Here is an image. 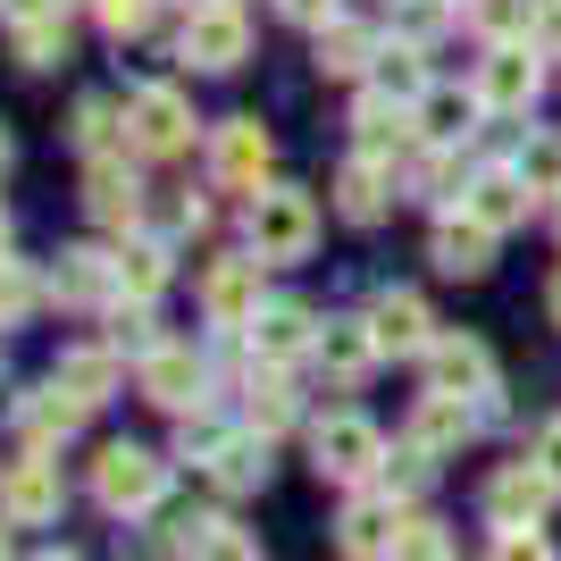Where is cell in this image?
<instances>
[{"label": "cell", "instance_id": "18", "mask_svg": "<svg viewBox=\"0 0 561 561\" xmlns=\"http://www.w3.org/2000/svg\"><path fill=\"white\" fill-rule=\"evenodd\" d=\"M427 328H436V319H427V302H420V294H402V285H386V294L369 302L377 352H427V344H436Z\"/></svg>", "mask_w": 561, "mask_h": 561}, {"label": "cell", "instance_id": "27", "mask_svg": "<svg viewBox=\"0 0 561 561\" xmlns=\"http://www.w3.org/2000/svg\"><path fill=\"white\" fill-rule=\"evenodd\" d=\"M117 360H126L117 344H76V352H59V377L84 402H101V394H117Z\"/></svg>", "mask_w": 561, "mask_h": 561}, {"label": "cell", "instance_id": "35", "mask_svg": "<svg viewBox=\"0 0 561 561\" xmlns=\"http://www.w3.org/2000/svg\"><path fill=\"white\" fill-rule=\"evenodd\" d=\"M18 59H25V68H59V59H68V18L18 25Z\"/></svg>", "mask_w": 561, "mask_h": 561}, {"label": "cell", "instance_id": "20", "mask_svg": "<svg viewBox=\"0 0 561 561\" xmlns=\"http://www.w3.org/2000/svg\"><path fill=\"white\" fill-rule=\"evenodd\" d=\"M386 193H394V176H386L369 151H352V160L335 168V210H344L352 227H377V218H386Z\"/></svg>", "mask_w": 561, "mask_h": 561}, {"label": "cell", "instance_id": "23", "mask_svg": "<svg viewBox=\"0 0 561 561\" xmlns=\"http://www.w3.org/2000/svg\"><path fill=\"white\" fill-rule=\"evenodd\" d=\"M411 117H420V135L436 142V151H453V142H469V135H478L486 101H478V93H436V84H427V93H420V110H411Z\"/></svg>", "mask_w": 561, "mask_h": 561}, {"label": "cell", "instance_id": "15", "mask_svg": "<svg viewBox=\"0 0 561 561\" xmlns=\"http://www.w3.org/2000/svg\"><path fill=\"white\" fill-rule=\"evenodd\" d=\"M528 202H537V185H528V176H519V168H478V176H469V193H461V210L478 218V227H519V218H528Z\"/></svg>", "mask_w": 561, "mask_h": 561}, {"label": "cell", "instance_id": "22", "mask_svg": "<svg viewBox=\"0 0 561 561\" xmlns=\"http://www.w3.org/2000/svg\"><path fill=\"white\" fill-rule=\"evenodd\" d=\"M369 360H377L369 319H328V328H319V369H328L335 386H360V377H369Z\"/></svg>", "mask_w": 561, "mask_h": 561}, {"label": "cell", "instance_id": "38", "mask_svg": "<svg viewBox=\"0 0 561 561\" xmlns=\"http://www.w3.org/2000/svg\"><path fill=\"white\" fill-rule=\"evenodd\" d=\"M427 478H436V453H420V445H402L394 461H386V486H394V494H420Z\"/></svg>", "mask_w": 561, "mask_h": 561}, {"label": "cell", "instance_id": "30", "mask_svg": "<svg viewBox=\"0 0 561 561\" xmlns=\"http://www.w3.org/2000/svg\"><path fill=\"white\" fill-rule=\"evenodd\" d=\"M160 285H168V252L160 243H117V294H126V302H151Z\"/></svg>", "mask_w": 561, "mask_h": 561}, {"label": "cell", "instance_id": "43", "mask_svg": "<svg viewBox=\"0 0 561 561\" xmlns=\"http://www.w3.org/2000/svg\"><path fill=\"white\" fill-rule=\"evenodd\" d=\"M445 18H453V0H402V34H411V43H427Z\"/></svg>", "mask_w": 561, "mask_h": 561}, {"label": "cell", "instance_id": "5", "mask_svg": "<svg viewBox=\"0 0 561 561\" xmlns=\"http://www.w3.org/2000/svg\"><path fill=\"white\" fill-rule=\"evenodd\" d=\"M310 453H319V478H335V486H360V478L386 461V436H377L360 411H335V420H319Z\"/></svg>", "mask_w": 561, "mask_h": 561}, {"label": "cell", "instance_id": "25", "mask_svg": "<svg viewBox=\"0 0 561 561\" xmlns=\"http://www.w3.org/2000/svg\"><path fill=\"white\" fill-rule=\"evenodd\" d=\"M110 285H117V252H93V243L59 252V268H50V294H59V302H101Z\"/></svg>", "mask_w": 561, "mask_h": 561}, {"label": "cell", "instance_id": "11", "mask_svg": "<svg viewBox=\"0 0 561 561\" xmlns=\"http://www.w3.org/2000/svg\"><path fill=\"white\" fill-rule=\"evenodd\" d=\"M553 478H545L537 461H512V469H494V486H486V519L494 528H537V512L553 503Z\"/></svg>", "mask_w": 561, "mask_h": 561}, {"label": "cell", "instance_id": "54", "mask_svg": "<svg viewBox=\"0 0 561 561\" xmlns=\"http://www.w3.org/2000/svg\"><path fill=\"white\" fill-rule=\"evenodd\" d=\"M553 218H561V193H553Z\"/></svg>", "mask_w": 561, "mask_h": 561}, {"label": "cell", "instance_id": "48", "mask_svg": "<svg viewBox=\"0 0 561 561\" xmlns=\"http://www.w3.org/2000/svg\"><path fill=\"white\" fill-rule=\"evenodd\" d=\"M0 9H9L18 25H43V18H59V0H0Z\"/></svg>", "mask_w": 561, "mask_h": 561}, {"label": "cell", "instance_id": "13", "mask_svg": "<svg viewBox=\"0 0 561 561\" xmlns=\"http://www.w3.org/2000/svg\"><path fill=\"white\" fill-rule=\"evenodd\" d=\"M352 142L369 151V160H386V151H411V142H427L420 135V117H411V101H394V93H360V110H352Z\"/></svg>", "mask_w": 561, "mask_h": 561}, {"label": "cell", "instance_id": "1", "mask_svg": "<svg viewBox=\"0 0 561 561\" xmlns=\"http://www.w3.org/2000/svg\"><path fill=\"white\" fill-rule=\"evenodd\" d=\"M319 243V202L302 185H260L252 193V252L260 260H302Z\"/></svg>", "mask_w": 561, "mask_h": 561}, {"label": "cell", "instance_id": "3", "mask_svg": "<svg viewBox=\"0 0 561 561\" xmlns=\"http://www.w3.org/2000/svg\"><path fill=\"white\" fill-rule=\"evenodd\" d=\"M176 50H185L202 76H227V68H243L252 25H243V9H234V0H202V9L185 18V34H176Z\"/></svg>", "mask_w": 561, "mask_h": 561}, {"label": "cell", "instance_id": "46", "mask_svg": "<svg viewBox=\"0 0 561 561\" xmlns=\"http://www.w3.org/2000/svg\"><path fill=\"white\" fill-rule=\"evenodd\" d=\"M537 469L561 486V420H545V427H537Z\"/></svg>", "mask_w": 561, "mask_h": 561}, {"label": "cell", "instance_id": "49", "mask_svg": "<svg viewBox=\"0 0 561 561\" xmlns=\"http://www.w3.org/2000/svg\"><path fill=\"white\" fill-rule=\"evenodd\" d=\"M545 302H553V328H561V277H553V294H545Z\"/></svg>", "mask_w": 561, "mask_h": 561}, {"label": "cell", "instance_id": "26", "mask_svg": "<svg viewBox=\"0 0 561 561\" xmlns=\"http://www.w3.org/2000/svg\"><path fill=\"white\" fill-rule=\"evenodd\" d=\"M76 142L93 151V160H126V142H135V117H117V101H76Z\"/></svg>", "mask_w": 561, "mask_h": 561}, {"label": "cell", "instance_id": "47", "mask_svg": "<svg viewBox=\"0 0 561 561\" xmlns=\"http://www.w3.org/2000/svg\"><path fill=\"white\" fill-rule=\"evenodd\" d=\"M285 18H302V25H335V9H344V0H277Z\"/></svg>", "mask_w": 561, "mask_h": 561}, {"label": "cell", "instance_id": "53", "mask_svg": "<svg viewBox=\"0 0 561 561\" xmlns=\"http://www.w3.org/2000/svg\"><path fill=\"white\" fill-rule=\"evenodd\" d=\"M0 561H9V537H0Z\"/></svg>", "mask_w": 561, "mask_h": 561}, {"label": "cell", "instance_id": "7", "mask_svg": "<svg viewBox=\"0 0 561 561\" xmlns=\"http://www.w3.org/2000/svg\"><path fill=\"white\" fill-rule=\"evenodd\" d=\"M126 117H135V151H151V160L193 151V110H185L176 84H142V93L126 101Z\"/></svg>", "mask_w": 561, "mask_h": 561}, {"label": "cell", "instance_id": "52", "mask_svg": "<svg viewBox=\"0 0 561 561\" xmlns=\"http://www.w3.org/2000/svg\"><path fill=\"white\" fill-rule=\"evenodd\" d=\"M43 561H76V553H43Z\"/></svg>", "mask_w": 561, "mask_h": 561}, {"label": "cell", "instance_id": "24", "mask_svg": "<svg viewBox=\"0 0 561 561\" xmlns=\"http://www.w3.org/2000/svg\"><path fill=\"white\" fill-rule=\"evenodd\" d=\"M436 268H445V277H486L494 268V227H478V218H445V227H436Z\"/></svg>", "mask_w": 561, "mask_h": 561}, {"label": "cell", "instance_id": "8", "mask_svg": "<svg viewBox=\"0 0 561 561\" xmlns=\"http://www.w3.org/2000/svg\"><path fill=\"white\" fill-rule=\"evenodd\" d=\"M427 386L461 402H494V352L478 335H436L427 344Z\"/></svg>", "mask_w": 561, "mask_h": 561}, {"label": "cell", "instance_id": "14", "mask_svg": "<svg viewBox=\"0 0 561 561\" xmlns=\"http://www.w3.org/2000/svg\"><path fill=\"white\" fill-rule=\"evenodd\" d=\"M84 411H93V402L76 394L68 377H50V386H34V394L18 402V427H25V445L43 453V445H59V436H76V427H84Z\"/></svg>", "mask_w": 561, "mask_h": 561}, {"label": "cell", "instance_id": "45", "mask_svg": "<svg viewBox=\"0 0 561 561\" xmlns=\"http://www.w3.org/2000/svg\"><path fill=\"white\" fill-rule=\"evenodd\" d=\"M528 43H537L545 59H561V0H545V9H537V25H528Z\"/></svg>", "mask_w": 561, "mask_h": 561}, {"label": "cell", "instance_id": "19", "mask_svg": "<svg viewBox=\"0 0 561 561\" xmlns=\"http://www.w3.org/2000/svg\"><path fill=\"white\" fill-rule=\"evenodd\" d=\"M252 344H260V360H294V352H319V319H310V302H260Z\"/></svg>", "mask_w": 561, "mask_h": 561}, {"label": "cell", "instance_id": "50", "mask_svg": "<svg viewBox=\"0 0 561 561\" xmlns=\"http://www.w3.org/2000/svg\"><path fill=\"white\" fill-rule=\"evenodd\" d=\"M0 252H9V210H0Z\"/></svg>", "mask_w": 561, "mask_h": 561}, {"label": "cell", "instance_id": "44", "mask_svg": "<svg viewBox=\"0 0 561 561\" xmlns=\"http://www.w3.org/2000/svg\"><path fill=\"white\" fill-rule=\"evenodd\" d=\"M25 302H34V285H25L18 268H9V260H0V328H18V319H25Z\"/></svg>", "mask_w": 561, "mask_h": 561}, {"label": "cell", "instance_id": "34", "mask_svg": "<svg viewBox=\"0 0 561 561\" xmlns=\"http://www.w3.org/2000/svg\"><path fill=\"white\" fill-rule=\"evenodd\" d=\"M469 25L486 43H519V25H537V18H528V0H469Z\"/></svg>", "mask_w": 561, "mask_h": 561}, {"label": "cell", "instance_id": "21", "mask_svg": "<svg viewBox=\"0 0 561 561\" xmlns=\"http://www.w3.org/2000/svg\"><path fill=\"white\" fill-rule=\"evenodd\" d=\"M84 210L101 218V227H135L142 218V185L126 160H93V176H84Z\"/></svg>", "mask_w": 561, "mask_h": 561}, {"label": "cell", "instance_id": "40", "mask_svg": "<svg viewBox=\"0 0 561 561\" xmlns=\"http://www.w3.org/2000/svg\"><path fill=\"white\" fill-rule=\"evenodd\" d=\"M218 445H227V436H218V420H193V411H185V427H176V453H185V461H218Z\"/></svg>", "mask_w": 561, "mask_h": 561}, {"label": "cell", "instance_id": "32", "mask_svg": "<svg viewBox=\"0 0 561 561\" xmlns=\"http://www.w3.org/2000/svg\"><path fill=\"white\" fill-rule=\"evenodd\" d=\"M386 561H453V537L436 528V519L402 512V528H394V553H386Z\"/></svg>", "mask_w": 561, "mask_h": 561}, {"label": "cell", "instance_id": "2", "mask_svg": "<svg viewBox=\"0 0 561 561\" xmlns=\"http://www.w3.org/2000/svg\"><path fill=\"white\" fill-rule=\"evenodd\" d=\"M469 93L486 101V110L519 117V110H537L545 93V50L537 43H486V59H478V84Z\"/></svg>", "mask_w": 561, "mask_h": 561}, {"label": "cell", "instance_id": "37", "mask_svg": "<svg viewBox=\"0 0 561 561\" xmlns=\"http://www.w3.org/2000/svg\"><path fill=\"white\" fill-rule=\"evenodd\" d=\"M294 420V394H285V377H252V436H277Z\"/></svg>", "mask_w": 561, "mask_h": 561}, {"label": "cell", "instance_id": "42", "mask_svg": "<svg viewBox=\"0 0 561 561\" xmlns=\"http://www.w3.org/2000/svg\"><path fill=\"white\" fill-rule=\"evenodd\" d=\"M486 561H553V545L537 537V528H503V537H494V553Z\"/></svg>", "mask_w": 561, "mask_h": 561}, {"label": "cell", "instance_id": "4", "mask_svg": "<svg viewBox=\"0 0 561 561\" xmlns=\"http://www.w3.org/2000/svg\"><path fill=\"white\" fill-rule=\"evenodd\" d=\"M93 494L110 503V512H151V503L168 494V461L142 453V445H110L93 461Z\"/></svg>", "mask_w": 561, "mask_h": 561}, {"label": "cell", "instance_id": "31", "mask_svg": "<svg viewBox=\"0 0 561 561\" xmlns=\"http://www.w3.org/2000/svg\"><path fill=\"white\" fill-rule=\"evenodd\" d=\"M377 93H394V101H411V110H420V93H427L420 43H394V50H377Z\"/></svg>", "mask_w": 561, "mask_h": 561}, {"label": "cell", "instance_id": "33", "mask_svg": "<svg viewBox=\"0 0 561 561\" xmlns=\"http://www.w3.org/2000/svg\"><path fill=\"white\" fill-rule=\"evenodd\" d=\"M110 344H117V352H135V360H151V352H160V335H151V310L117 294V310H110Z\"/></svg>", "mask_w": 561, "mask_h": 561}, {"label": "cell", "instance_id": "10", "mask_svg": "<svg viewBox=\"0 0 561 561\" xmlns=\"http://www.w3.org/2000/svg\"><path fill=\"white\" fill-rule=\"evenodd\" d=\"M260 268L268 260H218L210 277H202V310H210V328H252L260 319Z\"/></svg>", "mask_w": 561, "mask_h": 561}, {"label": "cell", "instance_id": "29", "mask_svg": "<svg viewBox=\"0 0 561 561\" xmlns=\"http://www.w3.org/2000/svg\"><path fill=\"white\" fill-rule=\"evenodd\" d=\"M210 478L227 494H252L260 478H268V436H227V445H218V461H210Z\"/></svg>", "mask_w": 561, "mask_h": 561}, {"label": "cell", "instance_id": "9", "mask_svg": "<svg viewBox=\"0 0 561 561\" xmlns=\"http://www.w3.org/2000/svg\"><path fill=\"white\" fill-rule=\"evenodd\" d=\"M210 176L227 193H260L268 185V126L260 117H227L210 135Z\"/></svg>", "mask_w": 561, "mask_h": 561}, {"label": "cell", "instance_id": "36", "mask_svg": "<svg viewBox=\"0 0 561 561\" xmlns=\"http://www.w3.org/2000/svg\"><path fill=\"white\" fill-rule=\"evenodd\" d=\"M185 561H260V545L243 528H227V519H202V537H193Z\"/></svg>", "mask_w": 561, "mask_h": 561}, {"label": "cell", "instance_id": "41", "mask_svg": "<svg viewBox=\"0 0 561 561\" xmlns=\"http://www.w3.org/2000/svg\"><path fill=\"white\" fill-rule=\"evenodd\" d=\"M519 176L537 193H561V142H528V160H519Z\"/></svg>", "mask_w": 561, "mask_h": 561}, {"label": "cell", "instance_id": "39", "mask_svg": "<svg viewBox=\"0 0 561 561\" xmlns=\"http://www.w3.org/2000/svg\"><path fill=\"white\" fill-rule=\"evenodd\" d=\"M93 18H101V34H142V18H151V0H93Z\"/></svg>", "mask_w": 561, "mask_h": 561}, {"label": "cell", "instance_id": "55", "mask_svg": "<svg viewBox=\"0 0 561 561\" xmlns=\"http://www.w3.org/2000/svg\"><path fill=\"white\" fill-rule=\"evenodd\" d=\"M453 9H461V0H453Z\"/></svg>", "mask_w": 561, "mask_h": 561}, {"label": "cell", "instance_id": "28", "mask_svg": "<svg viewBox=\"0 0 561 561\" xmlns=\"http://www.w3.org/2000/svg\"><path fill=\"white\" fill-rule=\"evenodd\" d=\"M319 68L328 76H360V68H377V34L369 25H319Z\"/></svg>", "mask_w": 561, "mask_h": 561}, {"label": "cell", "instance_id": "16", "mask_svg": "<svg viewBox=\"0 0 561 561\" xmlns=\"http://www.w3.org/2000/svg\"><path fill=\"white\" fill-rule=\"evenodd\" d=\"M59 503H68V486H59V461H18L9 469V486H0V512L18 519V528H43V519H59Z\"/></svg>", "mask_w": 561, "mask_h": 561}, {"label": "cell", "instance_id": "6", "mask_svg": "<svg viewBox=\"0 0 561 561\" xmlns=\"http://www.w3.org/2000/svg\"><path fill=\"white\" fill-rule=\"evenodd\" d=\"M135 386H142V402H160V411H202V386H210V369H202V352L193 344H160L151 360H135Z\"/></svg>", "mask_w": 561, "mask_h": 561}, {"label": "cell", "instance_id": "12", "mask_svg": "<svg viewBox=\"0 0 561 561\" xmlns=\"http://www.w3.org/2000/svg\"><path fill=\"white\" fill-rule=\"evenodd\" d=\"M394 528H402V512L386 494H352L344 519H335V553L344 561H386L394 553Z\"/></svg>", "mask_w": 561, "mask_h": 561}, {"label": "cell", "instance_id": "51", "mask_svg": "<svg viewBox=\"0 0 561 561\" xmlns=\"http://www.w3.org/2000/svg\"><path fill=\"white\" fill-rule=\"evenodd\" d=\"M0 168H9V135H0Z\"/></svg>", "mask_w": 561, "mask_h": 561}, {"label": "cell", "instance_id": "17", "mask_svg": "<svg viewBox=\"0 0 561 561\" xmlns=\"http://www.w3.org/2000/svg\"><path fill=\"white\" fill-rule=\"evenodd\" d=\"M478 420H486V402H461V394H427L420 411H411V445L420 453H461L469 436H478Z\"/></svg>", "mask_w": 561, "mask_h": 561}]
</instances>
